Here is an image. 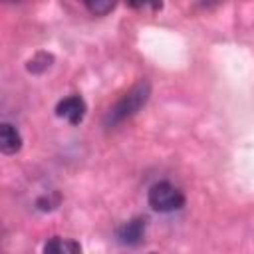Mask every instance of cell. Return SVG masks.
Returning a JSON list of instances; mask_svg holds the SVG:
<instances>
[{
    "instance_id": "cell-1",
    "label": "cell",
    "mask_w": 254,
    "mask_h": 254,
    "mask_svg": "<svg viewBox=\"0 0 254 254\" xmlns=\"http://www.w3.org/2000/svg\"><path fill=\"white\" fill-rule=\"evenodd\" d=\"M147 97H149V83H147V81L137 83L131 91H127V93L109 109V113H107V117H105V123L111 127V125H119V123H123L125 119L133 117V115L145 105Z\"/></svg>"
},
{
    "instance_id": "cell-2",
    "label": "cell",
    "mask_w": 254,
    "mask_h": 254,
    "mask_svg": "<svg viewBox=\"0 0 254 254\" xmlns=\"http://www.w3.org/2000/svg\"><path fill=\"white\" fill-rule=\"evenodd\" d=\"M147 200L159 212H175L185 204V194L169 181H161L149 189Z\"/></svg>"
},
{
    "instance_id": "cell-3",
    "label": "cell",
    "mask_w": 254,
    "mask_h": 254,
    "mask_svg": "<svg viewBox=\"0 0 254 254\" xmlns=\"http://www.w3.org/2000/svg\"><path fill=\"white\" fill-rule=\"evenodd\" d=\"M56 113L58 117H64L67 119L71 125H77L83 121V115H85V101L79 97V95H69L65 99H62L56 107Z\"/></svg>"
},
{
    "instance_id": "cell-4",
    "label": "cell",
    "mask_w": 254,
    "mask_h": 254,
    "mask_svg": "<svg viewBox=\"0 0 254 254\" xmlns=\"http://www.w3.org/2000/svg\"><path fill=\"white\" fill-rule=\"evenodd\" d=\"M143 234H145V218H133L129 222H125L119 230H117V238L121 244H127V246H135L143 240Z\"/></svg>"
},
{
    "instance_id": "cell-5",
    "label": "cell",
    "mask_w": 254,
    "mask_h": 254,
    "mask_svg": "<svg viewBox=\"0 0 254 254\" xmlns=\"http://www.w3.org/2000/svg\"><path fill=\"white\" fill-rule=\"evenodd\" d=\"M20 147H22V137H20L18 129L12 127L10 123H2V127H0V149H2V153L12 155V153L20 151Z\"/></svg>"
},
{
    "instance_id": "cell-6",
    "label": "cell",
    "mask_w": 254,
    "mask_h": 254,
    "mask_svg": "<svg viewBox=\"0 0 254 254\" xmlns=\"http://www.w3.org/2000/svg\"><path fill=\"white\" fill-rule=\"evenodd\" d=\"M79 250H81V246L77 242H73L69 238H60V236H56L44 244V252H52V254H75Z\"/></svg>"
},
{
    "instance_id": "cell-7",
    "label": "cell",
    "mask_w": 254,
    "mask_h": 254,
    "mask_svg": "<svg viewBox=\"0 0 254 254\" xmlns=\"http://www.w3.org/2000/svg\"><path fill=\"white\" fill-rule=\"evenodd\" d=\"M91 14H95V16H105V14H109L113 8H115V4H117V0H79Z\"/></svg>"
},
{
    "instance_id": "cell-8",
    "label": "cell",
    "mask_w": 254,
    "mask_h": 254,
    "mask_svg": "<svg viewBox=\"0 0 254 254\" xmlns=\"http://www.w3.org/2000/svg\"><path fill=\"white\" fill-rule=\"evenodd\" d=\"M131 6L135 8H143V6H151L153 10H159L161 8V0H127Z\"/></svg>"
},
{
    "instance_id": "cell-9",
    "label": "cell",
    "mask_w": 254,
    "mask_h": 254,
    "mask_svg": "<svg viewBox=\"0 0 254 254\" xmlns=\"http://www.w3.org/2000/svg\"><path fill=\"white\" fill-rule=\"evenodd\" d=\"M214 2H218V0H202V4H206V6L208 4H214Z\"/></svg>"
},
{
    "instance_id": "cell-10",
    "label": "cell",
    "mask_w": 254,
    "mask_h": 254,
    "mask_svg": "<svg viewBox=\"0 0 254 254\" xmlns=\"http://www.w3.org/2000/svg\"><path fill=\"white\" fill-rule=\"evenodd\" d=\"M6 2H18V0H6Z\"/></svg>"
}]
</instances>
